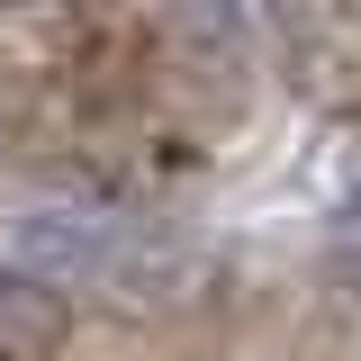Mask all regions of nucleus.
Here are the masks:
<instances>
[{"mask_svg":"<svg viewBox=\"0 0 361 361\" xmlns=\"http://www.w3.org/2000/svg\"><path fill=\"white\" fill-rule=\"evenodd\" d=\"M73 334V307L45 271H0V361H54Z\"/></svg>","mask_w":361,"mask_h":361,"instance_id":"nucleus-1","label":"nucleus"}]
</instances>
